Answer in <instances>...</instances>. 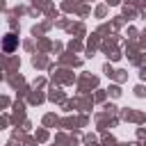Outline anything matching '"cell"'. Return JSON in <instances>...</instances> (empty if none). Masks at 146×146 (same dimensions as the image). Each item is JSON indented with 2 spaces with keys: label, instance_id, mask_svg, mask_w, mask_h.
Here are the masks:
<instances>
[{
  "label": "cell",
  "instance_id": "6da1fadb",
  "mask_svg": "<svg viewBox=\"0 0 146 146\" xmlns=\"http://www.w3.org/2000/svg\"><path fill=\"white\" fill-rule=\"evenodd\" d=\"M16 43H18V36H14V34H7V36H5V41H2V48H5L7 52H11V50L16 48Z\"/></svg>",
  "mask_w": 146,
  "mask_h": 146
}]
</instances>
